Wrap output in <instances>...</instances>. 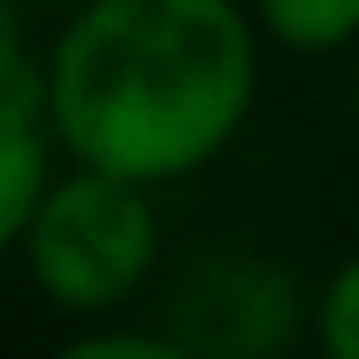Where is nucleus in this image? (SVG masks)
<instances>
[{"label": "nucleus", "mask_w": 359, "mask_h": 359, "mask_svg": "<svg viewBox=\"0 0 359 359\" xmlns=\"http://www.w3.org/2000/svg\"><path fill=\"white\" fill-rule=\"evenodd\" d=\"M253 87L240 0H87L40 67V120L80 167L167 187L233 147Z\"/></svg>", "instance_id": "nucleus-1"}, {"label": "nucleus", "mask_w": 359, "mask_h": 359, "mask_svg": "<svg viewBox=\"0 0 359 359\" xmlns=\"http://www.w3.org/2000/svg\"><path fill=\"white\" fill-rule=\"evenodd\" d=\"M20 253L60 313H114L160 259V213L147 187L74 160V173H53L40 187L20 226Z\"/></svg>", "instance_id": "nucleus-2"}, {"label": "nucleus", "mask_w": 359, "mask_h": 359, "mask_svg": "<svg viewBox=\"0 0 359 359\" xmlns=\"http://www.w3.org/2000/svg\"><path fill=\"white\" fill-rule=\"evenodd\" d=\"M293 280H280L259 259H206L180 286L173 339L187 353H273L293 326Z\"/></svg>", "instance_id": "nucleus-3"}, {"label": "nucleus", "mask_w": 359, "mask_h": 359, "mask_svg": "<svg viewBox=\"0 0 359 359\" xmlns=\"http://www.w3.org/2000/svg\"><path fill=\"white\" fill-rule=\"evenodd\" d=\"M53 180V133L27 107H0V253L20 246L40 187Z\"/></svg>", "instance_id": "nucleus-4"}, {"label": "nucleus", "mask_w": 359, "mask_h": 359, "mask_svg": "<svg viewBox=\"0 0 359 359\" xmlns=\"http://www.w3.org/2000/svg\"><path fill=\"white\" fill-rule=\"evenodd\" d=\"M253 34H266L286 53H339L359 40V0H253Z\"/></svg>", "instance_id": "nucleus-5"}, {"label": "nucleus", "mask_w": 359, "mask_h": 359, "mask_svg": "<svg viewBox=\"0 0 359 359\" xmlns=\"http://www.w3.org/2000/svg\"><path fill=\"white\" fill-rule=\"evenodd\" d=\"M313 333H320L326 359H359V253L326 280L320 306H313Z\"/></svg>", "instance_id": "nucleus-6"}, {"label": "nucleus", "mask_w": 359, "mask_h": 359, "mask_svg": "<svg viewBox=\"0 0 359 359\" xmlns=\"http://www.w3.org/2000/svg\"><path fill=\"white\" fill-rule=\"evenodd\" d=\"M187 359L173 333H140V326H107V333H74L67 339V359Z\"/></svg>", "instance_id": "nucleus-7"}, {"label": "nucleus", "mask_w": 359, "mask_h": 359, "mask_svg": "<svg viewBox=\"0 0 359 359\" xmlns=\"http://www.w3.org/2000/svg\"><path fill=\"white\" fill-rule=\"evenodd\" d=\"M27 47H20V13H13V0H0V80L27 74Z\"/></svg>", "instance_id": "nucleus-8"}]
</instances>
